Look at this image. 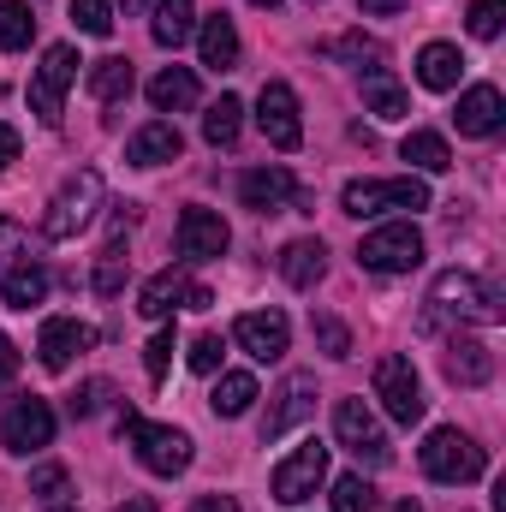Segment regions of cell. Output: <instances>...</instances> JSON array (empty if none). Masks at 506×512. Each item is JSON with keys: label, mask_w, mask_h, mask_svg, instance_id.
I'll list each match as a JSON object with an SVG mask.
<instances>
[{"label": "cell", "mask_w": 506, "mask_h": 512, "mask_svg": "<svg viewBox=\"0 0 506 512\" xmlns=\"http://www.w3.org/2000/svg\"><path fill=\"white\" fill-rule=\"evenodd\" d=\"M393 512H417V507H411V501H399V507H393Z\"/></svg>", "instance_id": "cell-52"}, {"label": "cell", "mask_w": 506, "mask_h": 512, "mask_svg": "<svg viewBox=\"0 0 506 512\" xmlns=\"http://www.w3.org/2000/svg\"><path fill=\"white\" fill-rule=\"evenodd\" d=\"M227 245H233V233H227V221L215 209H185L179 215V256L185 262H209V256H221Z\"/></svg>", "instance_id": "cell-16"}, {"label": "cell", "mask_w": 506, "mask_h": 512, "mask_svg": "<svg viewBox=\"0 0 506 512\" xmlns=\"http://www.w3.org/2000/svg\"><path fill=\"white\" fill-rule=\"evenodd\" d=\"M197 48H203V66H209V72H233V66H239V30H233V18H227V12L203 18Z\"/></svg>", "instance_id": "cell-22"}, {"label": "cell", "mask_w": 506, "mask_h": 512, "mask_svg": "<svg viewBox=\"0 0 506 512\" xmlns=\"http://www.w3.org/2000/svg\"><path fill=\"white\" fill-rule=\"evenodd\" d=\"M251 6H262V12H268V6H280V0H251Z\"/></svg>", "instance_id": "cell-51"}, {"label": "cell", "mask_w": 506, "mask_h": 512, "mask_svg": "<svg viewBox=\"0 0 506 512\" xmlns=\"http://www.w3.org/2000/svg\"><path fill=\"white\" fill-rule=\"evenodd\" d=\"M334 512H376V489H370L364 471H346L334 483Z\"/></svg>", "instance_id": "cell-35"}, {"label": "cell", "mask_w": 506, "mask_h": 512, "mask_svg": "<svg viewBox=\"0 0 506 512\" xmlns=\"http://www.w3.org/2000/svg\"><path fill=\"white\" fill-rule=\"evenodd\" d=\"M399 155H405L411 167H423V173H447V167H453V149H447L441 131H411V137L399 143Z\"/></svg>", "instance_id": "cell-32"}, {"label": "cell", "mask_w": 506, "mask_h": 512, "mask_svg": "<svg viewBox=\"0 0 506 512\" xmlns=\"http://www.w3.org/2000/svg\"><path fill=\"white\" fill-rule=\"evenodd\" d=\"M120 435L137 447L143 471H155V477H179L191 465V435L173 423H143L137 411H120Z\"/></svg>", "instance_id": "cell-2"}, {"label": "cell", "mask_w": 506, "mask_h": 512, "mask_svg": "<svg viewBox=\"0 0 506 512\" xmlns=\"http://www.w3.org/2000/svg\"><path fill=\"white\" fill-rule=\"evenodd\" d=\"M126 227H131V203H126V215H120V227H114V239H108V245H102V256H96V274H90V286H96L102 298H120V292H126V274H131Z\"/></svg>", "instance_id": "cell-20"}, {"label": "cell", "mask_w": 506, "mask_h": 512, "mask_svg": "<svg viewBox=\"0 0 506 512\" xmlns=\"http://www.w3.org/2000/svg\"><path fill=\"white\" fill-rule=\"evenodd\" d=\"M334 435H340L346 453H358V459H370V465H387V459H393V447H387V435H381V423L370 417L364 399H340V405H334Z\"/></svg>", "instance_id": "cell-12"}, {"label": "cell", "mask_w": 506, "mask_h": 512, "mask_svg": "<svg viewBox=\"0 0 506 512\" xmlns=\"http://www.w3.org/2000/svg\"><path fill=\"white\" fill-rule=\"evenodd\" d=\"M30 36H36V18H30V6H24V0H0V54H18V48H30Z\"/></svg>", "instance_id": "cell-34"}, {"label": "cell", "mask_w": 506, "mask_h": 512, "mask_svg": "<svg viewBox=\"0 0 506 512\" xmlns=\"http://www.w3.org/2000/svg\"><path fill=\"white\" fill-rule=\"evenodd\" d=\"M72 24L84 36H108L114 30V0H72Z\"/></svg>", "instance_id": "cell-38"}, {"label": "cell", "mask_w": 506, "mask_h": 512, "mask_svg": "<svg viewBox=\"0 0 506 512\" xmlns=\"http://www.w3.org/2000/svg\"><path fill=\"white\" fill-rule=\"evenodd\" d=\"M459 131L465 137H495L501 131V120H506V102H501V90L495 84H471L465 96H459Z\"/></svg>", "instance_id": "cell-19"}, {"label": "cell", "mask_w": 506, "mask_h": 512, "mask_svg": "<svg viewBox=\"0 0 506 512\" xmlns=\"http://www.w3.org/2000/svg\"><path fill=\"white\" fill-rule=\"evenodd\" d=\"M185 298V268H161L155 280H143V292H137V310L149 316V322H161V316H173V304Z\"/></svg>", "instance_id": "cell-29"}, {"label": "cell", "mask_w": 506, "mask_h": 512, "mask_svg": "<svg viewBox=\"0 0 506 512\" xmlns=\"http://www.w3.org/2000/svg\"><path fill=\"white\" fill-rule=\"evenodd\" d=\"M30 495L36 501H60L66 495V465H36L30 471Z\"/></svg>", "instance_id": "cell-41"}, {"label": "cell", "mask_w": 506, "mask_h": 512, "mask_svg": "<svg viewBox=\"0 0 506 512\" xmlns=\"http://www.w3.org/2000/svg\"><path fill=\"white\" fill-rule=\"evenodd\" d=\"M84 346H96V328H84L78 316H48L42 322V334H36V358H42V370H66Z\"/></svg>", "instance_id": "cell-15"}, {"label": "cell", "mask_w": 506, "mask_h": 512, "mask_svg": "<svg viewBox=\"0 0 506 512\" xmlns=\"http://www.w3.org/2000/svg\"><path fill=\"white\" fill-rule=\"evenodd\" d=\"M114 512H155V507H149V501L137 495V501H126V507H114Z\"/></svg>", "instance_id": "cell-49"}, {"label": "cell", "mask_w": 506, "mask_h": 512, "mask_svg": "<svg viewBox=\"0 0 506 512\" xmlns=\"http://www.w3.org/2000/svg\"><path fill=\"white\" fill-rule=\"evenodd\" d=\"M364 6V18H393V12H405V0H358Z\"/></svg>", "instance_id": "cell-48"}, {"label": "cell", "mask_w": 506, "mask_h": 512, "mask_svg": "<svg viewBox=\"0 0 506 512\" xmlns=\"http://www.w3.org/2000/svg\"><path fill=\"white\" fill-rule=\"evenodd\" d=\"M167 364H173V328H161V334L143 346V370H149V382H161V376H167Z\"/></svg>", "instance_id": "cell-40"}, {"label": "cell", "mask_w": 506, "mask_h": 512, "mask_svg": "<svg viewBox=\"0 0 506 512\" xmlns=\"http://www.w3.org/2000/svg\"><path fill=\"white\" fill-rule=\"evenodd\" d=\"M310 328H316V346H322L328 358H352V334H346V322H340V316H316Z\"/></svg>", "instance_id": "cell-39"}, {"label": "cell", "mask_w": 506, "mask_h": 512, "mask_svg": "<svg viewBox=\"0 0 506 512\" xmlns=\"http://www.w3.org/2000/svg\"><path fill=\"white\" fill-rule=\"evenodd\" d=\"M340 209L358 215V221H364V215H387V209H411V215H417V209H429V185L411 179V173H405V179H352V185L340 191Z\"/></svg>", "instance_id": "cell-5"}, {"label": "cell", "mask_w": 506, "mask_h": 512, "mask_svg": "<svg viewBox=\"0 0 506 512\" xmlns=\"http://www.w3.org/2000/svg\"><path fill=\"white\" fill-rule=\"evenodd\" d=\"M179 149H185V137H179V126H167V120H149V126L126 143L131 167H161V161H179Z\"/></svg>", "instance_id": "cell-21"}, {"label": "cell", "mask_w": 506, "mask_h": 512, "mask_svg": "<svg viewBox=\"0 0 506 512\" xmlns=\"http://www.w3.org/2000/svg\"><path fill=\"white\" fill-rule=\"evenodd\" d=\"M149 108L155 114H179V108H197V72L191 66H167L149 78Z\"/></svg>", "instance_id": "cell-23"}, {"label": "cell", "mask_w": 506, "mask_h": 512, "mask_svg": "<svg viewBox=\"0 0 506 512\" xmlns=\"http://www.w3.org/2000/svg\"><path fill=\"white\" fill-rule=\"evenodd\" d=\"M131 84H137V72H131V60H120V54H108V60L90 66V96H96L102 108H120L131 96Z\"/></svg>", "instance_id": "cell-28"}, {"label": "cell", "mask_w": 506, "mask_h": 512, "mask_svg": "<svg viewBox=\"0 0 506 512\" xmlns=\"http://www.w3.org/2000/svg\"><path fill=\"white\" fill-rule=\"evenodd\" d=\"M322 54H328V60H352L364 78H387V48H381V42H370L364 30H352V36H334Z\"/></svg>", "instance_id": "cell-27"}, {"label": "cell", "mask_w": 506, "mask_h": 512, "mask_svg": "<svg viewBox=\"0 0 506 512\" xmlns=\"http://www.w3.org/2000/svg\"><path fill=\"white\" fill-rule=\"evenodd\" d=\"M441 370H447V382L453 387H489L495 382V352H489L483 340H459V334H453Z\"/></svg>", "instance_id": "cell-18"}, {"label": "cell", "mask_w": 506, "mask_h": 512, "mask_svg": "<svg viewBox=\"0 0 506 512\" xmlns=\"http://www.w3.org/2000/svg\"><path fill=\"white\" fill-rule=\"evenodd\" d=\"M48 441H54V405L36 399V393L12 399V411H6V423H0V447L24 459V453H42Z\"/></svg>", "instance_id": "cell-10"}, {"label": "cell", "mask_w": 506, "mask_h": 512, "mask_svg": "<svg viewBox=\"0 0 506 512\" xmlns=\"http://www.w3.org/2000/svg\"><path fill=\"white\" fill-rule=\"evenodd\" d=\"M322 483H328V447H322V441L292 447V453L274 465V477H268V489H274V501H280V507H304Z\"/></svg>", "instance_id": "cell-7"}, {"label": "cell", "mask_w": 506, "mask_h": 512, "mask_svg": "<svg viewBox=\"0 0 506 512\" xmlns=\"http://www.w3.org/2000/svg\"><path fill=\"white\" fill-rule=\"evenodd\" d=\"M233 340L251 352L256 364H280L286 346H292V322H286L280 310H245V316L233 322Z\"/></svg>", "instance_id": "cell-14"}, {"label": "cell", "mask_w": 506, "mask_h": 512, "mask_svg": "<svg viewBox=\"0 0 506 512\" xmlns=\"http://www.w3.org/2000/svg\"><path fill=\"white\" fill-rule=\"evenodd\" d=\"M78 48L72 42H54L48 54H42V66H36V78H30V108H36V120L42 126H60V108H66V90H72V78H78Z\"/></svg>", "instance_id": "cell-6"}, {"label": "cell", "mask_w": 506, "mask_h": 512, "mask_svg": "<svg viewBox=\"0 0 506 512\" xmlns=\"http://www.w3.org/2000/svg\"><path fill=\"white\" fill-rule=\"evenodd\" d=\"M304 417H316V376L292 370L286 382L274 387V405H268V417H262V441H280V435H292Z\"/></svg>", "instance_id": "cell-13"}, {"label": "cell", "mask_w": 506, "mask_h": 512, "mask_svg": "<svg viewBox=\"0 0 506 512\" xmlns=\"http://www.w3.org/2000/svg\"><path fill=\"white\" fill-rule=\"evenodd\" d=\"M209 405H215V417H245V411L256 405V376L227 370V376L215 382V393H209Z\"/></svg>", "instance_id": "cell-31"}, {"label": "cell", "mask_w": 506, "mask_h": 512, "mask_svg": "<svg viewBox=\"0 0 506 512\" xmlns=\"http://www.w3.org/2000/svg\"><path fill=\"white\" fill-rule=\"evenodd\" d=\"M0 298H6L12 310L42 304V298H48V268H42V262H30V256H18V262L0 274Z\"/></svg>", "instance_id": "cell-24"}, {"label": "cell", "mask_w": 506, "mask_h": 512, "mask_svg": "<svg viewBox=\"0 0 506 512\" xmlns=\"http://www.w3.org/2000/svg\"><path fill=\"white\" fill-rule=\"evenodd\" d=\"M364 102H370V114H376V120H405V108H411V102H405V90H399V84H387V78H370V84H364Z\"/></svg>", "instance_id": "cell-36"}, {"label": "cell", "mask_w": 506, "mask_h": 512, "mask_svg": "<svg viewBox=\"0 0 506 512\" xmlns=\"http://www.w3.org/2000/svg\"><path fill=\"white\" fill-rule=\"evenodd\" d=\"M12 376H18V346H12V340L0 334V387L12 382Z\"/></svg>", "instance_id": "cell-47"}, {"label": "cell", "mask_w": 506, "mask_h": 512, "mask_svg": "<svg viewBox=\"0 0 506 512\" xmlns=\"http://www.w3.org/2000/svg\"><path fill=\"white\" fill-rule=\"evenodd\" d=\"M376 399L387 405V417L405 423V429L423 417V382H417V364L405 352H387L376 364Z\"/></svg>", "instance_id": "cell-9"}, {"label": "cell", "mask_w": 506, "mask_h": 512, "mask_svg": "<svg viewBox=\"0 0 506 512\" xmlns=\"http://www.w3.org/2000/svg\"><path fill=\"white\" fill-rule=\"evenodd\" d=\"M417 262H423V233L411 221H387L358 245V268H370V274H411Z\"/></svg>", "instance_id": "cell-8"}, {"label": "cell", "mask_w": 506, "mask_h": 512, "mask_svg": "<svg viewBox=\"0 0 506 512\" xmlns=\"http://www.w3.org/2000/svg\"><path fill=\"white\" fill-rule=\"evenodd\" d=\"M18 256H24V227H18V221H0V274H6Z\"/></svg>", "instance_id": "cell-43"}, {"label": "cell", "mask_w": 506, "mask_h": 512, "mask_svg": "<svg viewBox=\"0 0 506 512\" xmlns=\"http://www.w3.org/2000/svg\"><path fill=\"white\" fill-rule=\"evenodd\" d=\"M322 268H328L322 239H292V245L280 251V280H286V286H298V292H310V286L322 280Z\"/></svg>", "instance_id": "cell-25"}, {"label": "cell", "mask_w": 506, "mask_h": 512, "mask_svg": "<svg viewBox=\"0 0 506 512\" xmlns=\"http://www.w3.org/2000/svg\"><path fill=\"white\" fill-rule=\"evenodd\" d=\"M191 370H197V376H215V370H221V340H215V334H197V340H191Z\"/></svg>", "instance_id": "cell-42"}, {"label": "cell", "mask_w": 506, "mask_h": 512, "mask_svg": "<svg viewBox=\"0 0 506 512\" xmlns=\"http://www.w3.org/2000/svg\"><path fill=\"white\" fill-rule=\"evenodd\" d=\"M417 459H423V471L435 483H477L489 471V453L471 435H459V429H429V441H423Z\"/></svg>", "instance_id": "cell-4"}, {"label": "cell", "mask_w": 506, "mask_h": 512, "mask_svg": "<svg viewBox=\"0 0 506 512\" xmlns=\"http://www.w3.org/2000/svg\"><path fill=\"white\" fill-rule=\"evenodd\" d=\"M501 286L495 280H477L471 268H447V274H435V286H429V316H423V328H441V316H459V322H501Z\"/></svg>", "instance_id": "cell-1"}, {"label": "cell", "mask_w": 506, "mask_h": 512, "mask_svg": "<svg viewBox=\"0 0 506 512\" xmlns=\"http://www.w3.org/2000/svg\"><path fill=\"white\" fill-rule=\"evenodd\" d=\"M18 149H24V137L0 120V167H12V161H18Z\"/></svg>", "instance_id": "cell-45"}, {"label": "cell", "mask_w": 506, "mask_h": 512, "mask_svg": "<svg viewBox=\"0 0 506 512\" xmlns=\"http://www.w3.org/2000/svg\"><path fill=\"white\" fill-rule=\"evenodd\" d=\"M239 126H245V102H239V96H221V102L203 114V137H209L215 149H233V143H239Z\"/></svg>", "instance_id": "cell-33"}, {"label": "cell", "mask_w": 506, "mask_h": 512, "mask_svg": "<svg viewBox=\"0 0 506 512\" xmlns=\"http://www.w3.org/2000/svg\"><path fill=\"white\" fill-rule=\"evenodd\" d=\"M465 24H471V36H477V42H495V36H501V24H506V0H471Z\"/></svg>", "instance_id": "cell-37"}, {"label": "cell", "mask_w": 506, "mask_h": 512, "mask_svg": "<svg viewBox=\"0 0 506 512\" xmlns=\"http://www.w3.org/2000/svg\"><path fill=\"white\" fill-rule=\"evenodd\" d=\"M102 399H108V382H90L72 393V417H96L102 411Z\"/></svg>", "instance_id": "cell-44"}, {"label": "cell", "mask_w": 506, "mask_h": 512, "mask_svg": "<svg viewBox=\"0 0 506 512\" xmlns=\"http://www.w3.org/2000/svg\"><path fill=\"white\" fill-rule=\"evenodd\" d=\"M126 6H143V0H126Z\"/></svg>", "instance_id": "cell-53"}, {"label": "cell", "mask_w": 506, "mask_h": 512, "mask_svg": "<svg viewBox=\"0 0 506 512\" xmlns=\"http://www.w3.org/2000/svg\"><path fill=\"white\" fill-rule=\"evenodd\" d=\"M256 126H262V137H268L274 149H298V143H304V120H298L292 84H280V78L262 84V96H256Z\"/></svg>", "instance_id": "cell-11"}, {"label": "cell", "mask_w": 506, "mask_h": 512, "mask_svg": "<svg viewBox=\"0 0 506 512\" xmlns=\"http://www.w3.org/2000/svg\"><path fill=\"white\" fill-rule=\"evenodd\" d=\"M96 209H102V173H72L54 197H48V215H42V233L48 239H78L90 221H96Z\"/></svg>", "instance_id": "cell-3"}, {"label": "cell", "mask_w": 506, "mask_h": 512, "mask_svg": "<svg viewBox=\"0 0 506 512\" xmlns=\"http://www.w3.org/2000/svg\"><path fill=\"white\" fill-rule=\"evenodd\" d=\"M191 24H197V0H161V6H155L149 36H155L161 48H179V42L191 36Z\"/></svg>", "instance_id": "cell-30"}, {"label": "cell", "mask_w": 506, "mask_h": 512, "mask_svg": "<svg viewBox=\"0 0 506 512\" xmlns=\"http://www.w3.org/2000/svg\"><path fill=\"white\" fill-rule=\"evenodd\" d=\"M48 512H78V507H72V501H66V495H60V501H48Z\"/></svg>", "instance_id": "cell-50"}, {"label": "cell", "mask_w": 506, "mask_h": 512, "mask_svg": "<svg viewBox=\"0 0 506 512\" xmlns=\"http://www.w3.org/2000/svg\"><path fill=\"white\" fill-rule=\"evenodd\" d=\"M459 72H465V54L453 42H429L417 54V84L423 90H459Z\"/></svg>", "instance_id": "cell-26"}, {"label": "cell", "mask_w": 506, "mask_h": 512, "mask_svg": "<svg viewBox=\"0 0 506 512\" xmlns=\"http://www.w3.org/2000/svg\"><path fill=\"white\" fill-rule=\"evenodd\" d=\"M191 512H245V507H239L233 495H197V501H191Z\"/></svg>", "instance_id": "cell-46"}, {"label": "cell", "mask_w": 506, "mask_h": 512, "mask_svg": "<svg viewBox=\"0 0 506 512\" xmlns=\"http://www.w3.org/2000/svg\"><path fill=\"white\" fill-rule=\"evenodd\" d=\"M239 203L256 209V215H274V209L298 203V185H292V173H286V167H251V173L239 179Z\"/></svg>", "instance_id": "cell-17"}]
</instances>
